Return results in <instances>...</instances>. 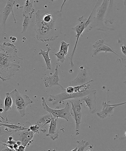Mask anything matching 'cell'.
Instances as JSON below:
<instances>
[{"instance_id":"obj_1","label":"cell","mask_w":126,"mask_h":151,"mask_svg":"<svg viewBox=\"0 0 126 151\" xmlns=\"http://www.w3.org/2000/svg\"><path fill=\"white\" fill-rule=\"evenodd\" d=\"M62 26L61 11L38 10L36 12L35 31L38 40L42 42L55 40L62 35Z\"/></svg>"},{"instance_id":"obj_2","label":"cell","mask_w":126,"mask_h":151,"mask_svg":"<svg viewBox=\"0 0 126 151\" xmlns=\"http://www.w3.org/2000/svg\"><path fill=\"white\" fill-rule=\"evenodd\" d=\"M16 46L8 42L0 45V79L3 81L9 80L19 70L21 60L17 55Z\"/></svg>"},{"instance_id":"obj_3","label":"cell","mask_w":126,"mask_h":151,"mask_svg":"<svg viewBox=\"0 0 126 151\" xmlns=\"http://www.w3.org/2000/svg\"><path fill=\"white\" fill-rule=\"evenodd\" d=\"M100 1H98L96 4L95 8V17H91L90 15V28H96L98 30L106 31L107 30H113V29L110 27H108L104 24V18L106 11L109 7V4L108 1H103L102 4L100 6L97 7L98 4Z\"/></svg>"},{"instance_id":"obj_4","label":"cell","mask_w":126,"mask_h":151,"mask_svg":"<svg viewBox=\"0 0 126 151\" xmlns=\"http://www.w3.org/2000/svg\"><path fill=\"white\" fill-rule=\"evenodd\" d=\"M13 101V104L20 113V116L23 117L26 114V107L28 105L33 103L29 96L19 92L14 89L10 93Z\"/></svg>"},{"instance_id":"obj_5","label":"cell","mask_w":126,"mask_h":151,"mask_svg":"<svg viewBox=\"0 0 126 151\" xmlns=\"http://www.w3.org/2000/svg\"><path fill=\"white\" fill-rule=\"evenodd\" d=\"M90 91L89 89L83 90L80 92H75L72 94H69L66 91V88L62 90V92L60 94L56 95H50L48 99L49 101L53 102V105L57 104H60L63 102L65 100L70 99H81L84 96L87 95L90 93Z\"/></svg>"},{"instance_id":"obj_6","label":"cell","mask_w":126,"mask_h":151,"mask_svg":"<svg viewBox=\"0 0 126 151\" xmlns=\"http://www.w3.org/2000/svg\"><path fill=\"white\" fill-rule=\"evenodd\" d=\"M42 100L43 109L51 114L53 117L57 119L59 118H63L67 121H69L70 117L71 116L69 102H67L66 103V106L64 109H51V108L49 107L44 97H42Z\"/></svg>"},{"instance_id":"obj_7","label":"cell","mask_w":126,"mask_h":151,"mask_svg":"<svg viewBox=\"0 0 126 151\" xmlns=\"http://www.w3.org/2000/svg\"><path fill=\"white\" fill-rule=\"evenodd\" d=\"M90 17H89L88 19L85 18L83 16L80 17L78 19L79 23L77 24L76 26L75 27H72V29L76 32L77 35L76 40L75 41V47L73 49V51L72 54H71L70 58V63L71 67H73L74 64L73 62V58L74 54H75V51L76 50L78 40L81 35L84 32V29L87 28V27L90 24Z\"/></svg>"},{"instance_id":"obj_8","label":"cell","mask_w":126,"mask_h":151,"mask_svg":"<svg viewBox=\"0 0 126 151\" xmlns=\"http://www.w3.org/2000/svg\"><path fill=\"white\" fill-rule=\"evenodd\" d=\"M80 72L77 76L70 82V86L73 87L83 85L86 83L89 76V70L85 65L81 66L79 68Z\"/></svg>"},{"instance_id":"obj_9","label":"cell","mask_w":126,"mask_h":151,"mask_svg":"<svg viewBox=\"0 0 126 151\" xmlns=\"http://www.w3.org/2000/svg\"><path fill=\"white\" fill-rule=\"evenodd\" d=\"M93 55L96 56L98 53L101 52H104L106 53L108 52L113 53L118 57L120 58L122 60H125V58H122L120 56L117 54L111 47L109 46L106 45L104 43V39H100L96 41L93 45Z\"/></svg>"},{"instance_id":"obj_10","label":"cell","mask_w":126,"mask_h":151,"mask_svg":"<svg viewBox=\"0 0 126 151\" xmlns=\"http://www.w3.org/2000/svg\"><path fill=\"white\" fill-rule=\"evenodd\" d=\"M97 90H93L87 95L80 99L81 101H84L86 104V106H88L90 113L94 114L97 111L96 97Z\"/></svg>"},{"instance_id":"obj_11","label":"cell","mask_w":126,"mask_h":151,"mask_svg":"<svg viewBox=\"0 0 126 151\" xmlns=\"http://www.w3.org/2000/svg\"><path fill=\"white\" fill-rule=\"evenodd\" d=\"M110 102L108 100L107 102H104L103 103V109L101 111L98 112L97 114L99 117L104 118L108 116H110L113 113L114 109L117 107L125 104L126 102L117 104H111Z\"/></svg>"},{"instance_id":"obj_12","label":"cell","mask_w":126,"mask_h":151,"mask_svg":"<svg viewBox=\"0 0 126 151\" xmlns=\"http://www.w3.org/2000/svg\"><path fill=\"white\" fill-rule=\"evenodd\" d=\"M60 81L59 76L58 65H57L54 74L52 76H47L44 78L43 81L45 87H51L58 85L62 88V90L64 89V87L59 83Z\"/></svg>"},{"instance_id":"obj_13","label":"cell","mask_w":126,"mask_h":151,"mask_svg":"<svg viewBox=\"0 0 126 151\" xmlns=\"http://www.w3.org/2000/svg\"><path fill=\"white\" fill-rule=\"evenodd\" d=\"M15 4V1L14 0L7 1V4L4 9V11L3 12L2 24L4 28V31L5 29L6 21L10 13H12L13 15L14 23H16V20L15 17L14 11H13V7Z\"/></svg>"},{"instance_id":"obj_14","label":"cell","mask_w":126,"mask_h":151,"mask_svg":"<svg viewBox=\"0 0 126 151\" xmlns=\"http://www.w3.org/2000/svg\"><path fill=\"white\" fill-rule=\"evenodd\" d=\"M20 137V140L21 142L22 145L25 147L32 144L33 142L32 139L33 137V134L30 130L29 128L28 129L23 131Z\"/></svg>"},{"instance_id":"obj_15","label":"cell","mask_w":126,"mask_h":151,"mask_svg":"<svg viewBox=\"0 0 126 151\" xmlns=\"http://www.w3.org/2000/svg\"><path fill=\"white\" fill-rule=\"evenodd\" d=\"M57 119L52 116L51 122H50L49 133L46 134L47 137H50V138L53 140L57 139L59 137V132L57 125Z\"/></svg>"},{"instance_id":"obj_16","label":"cell","mask_w":126,"mask_h":151,"mask_svg":"<svg viewBox=\"0 0 126 151\" xmlns=\"http://www.w3.org/2000/svg\"><path fill=\"white\" fill-rule=\"evenodd\" d=\"M35 1L32 0H26L25 4L22 6H19V8H23V16L28 15L31 19L33 17V15L35 12V10L33 6V3Z\"/></svg>"},{"instance_id":"obj_17","label":"cell","mask_w":126,"mask_h":151,"mask_svg":"<svg viewBox=\"0 0 126 151\" xmlns=\"http://www.w3.org/2000/svg\"><path fill=\"white\" fill-rule=\"evenodd\" d=\"M46 47L47 48V51L41 49H40V52L38 53V55H42L43 57L45 60L46 65L47 69L48 70H51V60L50 58L49 55V53L51 51V48L48 46V44H47L46 45Z\"/></svg>"},{"instance_id":"obj_18","label":"cell","mask_w":126,"mask_h":151,"mask_svg":"<svg viewBox=\"0 0 126 151\" xmlns=\"http://www.w3.org/2000/svg\"><path fill=\"white\" fill-rule=\"evenodd\" d=\"M13 101L12 100L10 93H6V97L4 101V111L5 112L11 110L13 105Z\"/></svg>"},{"instance_id":"obj_19","label":"cell","mask_w":126,"mask_h":151,"mask_svg":"<svg viewBox=\"0 0 126 151\" xmlns=\"http://www.w3.org/2000/svg\"><path fill=\"white\" fill-rule=\"evenodd\" d=\"M52 118V116L50 113L46 115H44L40 119L39 121H38V124L39 125L40 124H42L43 125L42 127H44L47 124L50 123Z\"/></svg>"},{"instance_id":"obj_20","label":"cell","mask_w":126,"mask_h":151,"mask_svg":"<svg viewBox=\"0 0 126 151\" xmlns=\"http://www.w3.org/2000/svg\"><path fill=\"white\" fill-rule=\"evenodd\" d=\"M0 125L1 126L7 127V128L10 129L15 130V131H23L24 130L28 129H29L25 128L22 126H19L13 125V124L0 123Z\"/></svg>"},{"instance_id":"obj_21","label":"cell","mask_w":126,"mask_h":151,"mask_svg":"<svg viewBox=\"0 0 126 151\" xmlns=\"http://www.w3.org/2000/svg\"><path fill=\"white\" fill-rule=\"evenodd\" d=\"M77 143L78 146L77 151H84L86 147L90 145L89 143L86 140H82L81 141H77Z\"/></svg>"},{"instance_id":"obj_22","label":"cell","mask_w":126,"mask_h":151,"mask_svg":"<svg viewBox=\"0 0 126 151\" xmlns=\"http://www.w3.org/2000/svg\"><path fill=\"white\" fill-rule=\"evenodd\" d=\"M24 17V19L23 24V29L21 32L22 33H24L26 32L31 22V19L29 16H25Z\"/></svg>"},{"instance_id":"obj_23","label":"cell","mask_w":126,"mask_h":151,"mask_svg":"<svg viewBox=\"0 0 126 151\" xmlns=\"http://www.w3.org/2000/svg\"><path fill=\"white\" fill-rule=\"evenodd\" d=\"M69 45V44L67 43L64 41H62L61 44L60 51L66 56L67 54Z\"/></svg>"},{"instance_id":"obj_24","label":"cell","mask_w":126,"mask_h":151,"mask_svg":"<svg viewBox=\"0 0 126 151\" xmlns=\"http://www.w3.org/2000/svg\"><path fill=\"white\" fill-rule=\"evenodd\" d=\"M55 55L57 57V61L60 62L62 63H64L66 60V55L60 51L55 53Z\"/></svg>"},{"instance_id":"obj_25","label":"cell","mask_w":126,"mask_h":151,"mask_svg":"<svg viewBox=\"0 0 126 151\" xmlns=\"http://www.w3.org/2000/svg\"><path fill=\"white\" fill-rule=\"evenodd\" d=\"M40 128L39 125L37 124L36 125L31 126L29 129L33 133V134H38L39 133Z\"/></svg>"},{"instance_id":"obj_26","label":"cell","mask_w":126,"mask_h":151,"mask_svg":"<svg viewBox=\"0 0 126 151\" xmlns=\"http://www.w3.org/2000/svg\"><path fill=\"white\" fill-rule=\"evenodd\" d=\"M66 92L68 94H72L75 93V88L74 87L70 86L68 87L67 88H66Z\"/></svg>"},{"instance_id":"obj_27","label":"cell","mask_w":126,"mask_h":151,"mask_svg":"<svg viewBox=\"0 0 126 151\" xmlns=\"http://www.w3.org/2000/svg\"><path fill=\"white\" fill-rule=\"evenodd\" d=\"M121 51H122L123 54L126 55V47L125 45H122L121 46Z\"/></svg>"},{"instance_id":"obj_28","label":"cell","mask_w":126,"mask_h":151,"mask_svg":"<svg viewBox=\"0 0 126 151\" xmlns=\"http://www.w3.org/2000/svg\"><path fill=\"white\" fill-rule=\"evenodd\" d=\"M10 39L11 40L12 42L14 43L17 40V38L15 37L11 36L10 37Z\"/></svg>"},{"instance_id":"obj_29","label":"cell","mask_w":126,"mask_h":151,"mask_svg":"<svg viewBox=\"0 0 126 151\" xmlns=\"http://www.w3.org/2000/svg\"><path fill=\"white\" fill-rule=\"evenodd\" d=\"M77 147H76L75 149H74L73 150H72L71 151H77Z\"/></svg>"},{"instance_id":"obj_30","label":"cell","mask_w":126,"mask_h":151,"mask_svg":"<svg viewBox=\"0 0 126 151\" xmlns=\"http://www.w3.org/2000/svg\"><path fill=\"white\" fill-rule=\"evenodd\" d=\"M0 32H1V24H0Z\"/></svg>"},{"instance_id":"obj_31","label":"cell","mask_w":126,"mask_h":151,"mask_svg":"<svg viewBox=\"0 0 126 151\" xmlns=\"http://www.w3.org/2000/svg\"><path fill=\"white\" fill-rule=\"evenodd\" d=\"M86 151H91V150H87Z\"/></svg>"},{"instance_id":"obj_32","label":"cell","mask_w":126,"mask_h":151,"mask_svg":"<svg viewBox=\"0 0 126 151\" xmlns=\"http://www.w3.org/2000/svg\"><path fill=\"white\" fill-rule=\"evenodd\" d=\"M1 113H0V115H1Z\"/></svg>"},{"instance_id":"obj_33","label":"cell","mask_w":126,"mask_h":151,"mask_svg":"<svg viewBox=\"0 0 126 151\" xmlns=\"http://www.w3.org/2000/svg\"><path fill=\"white\" fill-rule=\"evenodd\" d=\"M1 135H0V137H1Z\"/></svg>"}]
</instances>
